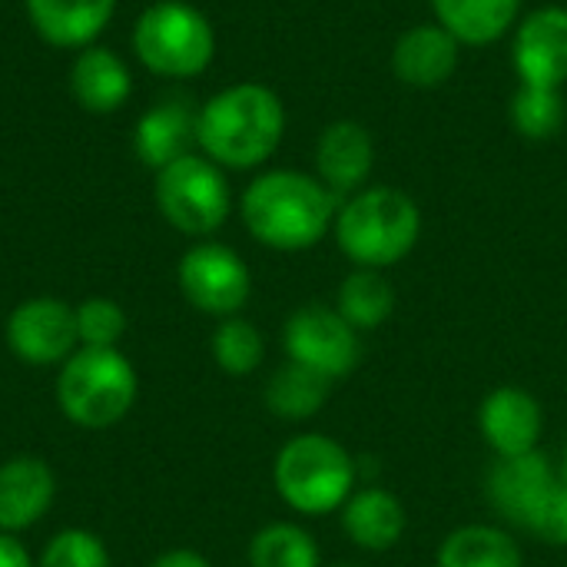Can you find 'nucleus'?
Segmentation results:
<instances>
[{
	"label": "nucleus",
	"mask_w": 567,
	"mask_h": 567,
	"mask_svg": "<svg viewBox=\"0 0 567 567\" xmlns=\"http://www.w3.org/2000/svg\"><path fill=\"white\" fill-rule=\"evenodd\" d=\"M282 346H286L289 362H299L332 382L346 379L362 359L359 332L339 316V309H329L319 302L302 306L286 319Z\"/></svg>",
	"instance_id": "1a4fd4ad"
},
{
	"label": "nucleus",
	"mask_w": 567,
	"mask_h": 567,
	"mask_svg": "<svg viewBox=\"0 0 567 567\" xmlns=\"http://www.w3.org/2000/svg\"><path fill=\"white\" fill-rule=\"evenodd\" d=\"M336 209L339 199L322 179L299 169L259 173L239 199L249 236L276 252H302L322 243L336 223Z\"/></svg>",
	"instance_id": "f257e3e1"
},
{
	"label": "nucleus",
	"mask_w": 567,
	"mask_h": 567,
	"mask_svg": "<svg viewBox=\"0 0 567 567\" xmlns=\"http://www.w3.org/2000/svg\"><path fill=\"white\" fill-rule=\"evenodd\" d=\"M336 567H355V565H336Z\"/></svg>",
	"instance_id": "72a5a7b5"
},
{
	"label": "nucleus",
	"mask_w": 567,
	"mask_h": 567,
	"mask_svg": "<svg viewBox=\"0 0 567 567\" xmlns=\"http://www.w3.org/2000/svg\"><path fill=\"white\" fill-rule=\"evenodd\" d=\"M332 233L342 256L359 269H389L415 249L422 213L395 186H365L339 203Z\"/></svg>",
	"instance_id": "7ed1b4c3"
},
{
	"label": "nucleus",
	"mask_w": 567,
	"mask_h": 567,
	"mask_svg": "<svg viewBox=\"0 0 567 567\" xmlns=\"http://www.w3.org/2000/svg\"><path fill=\"white\" fill-rule=\"evenodd\" d=\"M23 10L43 43L83 50L110 27L116 0H23Z\"/></svg>",
	"instance_id": "dca6fc26"
},
{
	"label": "nucleus",
	"mask_w": 567,
	"mask_h": 567,
	"mask_svg": "<svg viewBox=\"0 0 567 567\" xmlns=\"http://www.w3.org/2000/svg\"><path fill=\"white\" fill-rule=\"evenodd\" d=\"M565 100L555 86L522 83L508 103V120L525 140H551L565 126Z\"/></svg>",
	"instance_id": "a878e982"
},
{
	"label": "nucleus",
	"mask_w": 567,
	"mask_h": 567,
	"mask_svg": "<svg viewBox=\"0 0 567 567\" xmlns=\"http://www.w3.org/2000/svg\"><path fill=\"white\" fill-rule=\"evenodd\" d=\"M176 282L183 299L206 316L229 319L239 316V309L252 296V276L243 256L223 243H196L183 252L176 266Z\"/></svg>",
	"instance_id": "6e6552de"
},
{
	"label": "nucleus",
	"mask_w": 567,
	"mask_h": 567,
	"mask_svg": "<svg viewBox=\"0 0 567 567\" xmlns=\"http://www.w3.org/2000/svg\"><path fill=\"white\" fill-rule=\"evenodd\" d=\"M359 465L342 442L309 432L289 439L272 462L276 495L306 518L339 512L355 492Z\"/></svg>",
	"instance_id": "39448f33"
},
{
	"label": "nucleus",
	"mask_w": 567,
	"mask_h": 567,
	"mask_svg": "<svg viewBox=\"0 0 567 567\" xmlns=\"http://www.w3.org/2000/svg\"><path fill=\"white\" fill-rule=\"evenodd\" d=\"M525 532L535 535L538 542H545L548 548H567V485L561 478L538 502V508L532 512Z\"/></svg>",
	"instance_id": "c756f323"
},
{
	"label": "nucleus",
	"mask_w": 567,
	"mask_h": 567,
	"mask_svg": "<svg viewBox=\"0 0 567 567\" xmlns=\"http://www.w3.org/2000/svg\"><path fill=\"white\" fill-rule=\"evenodd\" d=\"M512 63L522 83L555 86L567 83V7H542L515 30Z\"/></svg>",
	"instance_id": "ddd939ff"
},
{
	"label": "nucleus",
	"mask_w": 567,
	"mask_h": 567,
	"mask_svg": "<svg viewBox=\"0 0 567 567\" xmlns=\"http://www.w3.org/2000/svg\"><path fill=\"white\" fill-rule=\"evenodd\" d=\"M329 392H332V379H326L299 362H286L266 382V405L276 419L306 422V419L319 415Z\"/></svg>",
	"instance_id": "5701e85b"
},
{
	"label": "nucleus",
	"mask_w": 567,
	"mask_h": 567,
	"mask_svg": "<svg viewBox=\"0 0 567 567\" xmlns=\"http://www.w3.org/2000/svg\"><path fill=\"white\" fill-rule=\"evenodd\" d=\"M133 53L156 76L189 80L213 63L216 30L193 3L156 0L133 23Z\"/></svg>",
	"instance_id": "423d86ee"
},
{
	"label": "nucleus",
	"mask_w": 567,
	"mask_h": 567,
	"mask_svg": "<svg viewBox=\"0 0 567 567\" xmlns=\"http://www.w3.org/2000/svg\"><path fill=\"white\" fill-rule=\"evenodd\" d=\"M558 478L567 485V449H565V458H561V472H558Z\"/></svg>",
	"instance_id": "473e14b6"
},
{
	"label": "nucleus",
	"mask_w": 567,
	"mask_h": 567,
	"mask_svg": "<svg viewBox=\"0 0 567 567\" xmlns=\"http://www.w3.org/2000/svg\"><path fill=\"white\" fill-rule=\"evenodd\" d=\"M319 545L316 538L292 525V522H272L259 528L249 542V567H319Z\"/></svg>",
	"instance_id": "393cba45"
},
{
	"label": "nucleus",
	"mask_w": 567,
	"mask_h": 567,
	"mask_svg": "<svg viewBox=\"0 0 567 567\" xmlns=\"http://www.w3.org/2000/svg\"><path fill=\"white\" fill-rule=\"evenodd\" d=\"M76 339L80 346H90V349H120V339L126 336V312L116 299H106V296H90L83 299L76 309Z\"/></svg>",
	"instance_id": "cd10ccee"
},
{
	"label": "nucleus",
	"mask_w": 567,
	"mask_h": 567,
	"mask_svg": "<svg viewBox=\"0 0 567 567\" xmlns=\"http://www.w3.org/2000/svg\"><path fill=\"white\" fill-rule=\"evenodd\" d=\"M130 93H133V73L116 50L93 43L76 53L70 66V96L76 100L80 110L110 116L123 110Z\"/></svg>",
	"instance_id": "6ab92c4d"
},
{
	"label": "nucleus",
	"mask_w": 567,
	"mask_h": 567,
	"mask_svg": "<svg viewBox=\"0 0 567 567\" xmlns=\"http://www.w3.org/2000/svg\"><path fill=\"white\" fill-rule=\"evenodd\" d=\"M153 199L159 216L183 236H213L233 213V189L209 156L186 153L156 173Z\"/></svg>",
	"instance_id": "0eeeda50"
},
{
	"label": "nucleus",
	"mask_w": 567,
	"mask_h": 567,
	"mask_svg": "<svg viewBox=\"0 0 567 567\" xmlns=\"http://www.w3.org/2000/svg\"><path fill=\"white\" fill-rule=\"evenodd\" d=\"M209 349H213V359L216 365L226 372V375H252L259 365H262V355H266V342H262V332L243 319V316H229V319H219L213 339H209Z\"/></svg>",
	"instance_id": "bb28decb"
},
{
	"label": "nucleus",
	"mask_w": 567,
	"mask_h": 567,
	"mask_svg": "<svg viewBox=\"0 0 567 567\" xmlns=\"http://www.w3.org/2000/svg\"><path fill=\"white\" fill-rule=\"evenodd\" d=\"M375 166L372 133L355 120H336L319 133L316 143V176L336 199H349L365 189Z\"/></svg>",
	"instance_id": "4468645a"
},
{
	"label": "nucleus",
	"mask_w": 567,
	"mask_h": 567,
	"mask_svg": "<svg viewBox=\"0 0 567 567\" xmlns=\"http://www.w3.org/2000/svg\"><path fill=\"white\" fill-rule=\"evenodd\" d=\"M405 528H409V515L389 488L379 485L359 488L342 505V532L362 551H375V555L392 551L402 542Z\"/></svg>",
	"instance_id": "aec40b11"
},
{
	"label": "nucleus",
	"mask_w": 567,
	"mask_h": 567,
	"mask_svg": "<svg viewBox=\"0 0 567 567\" xmlns=\"http://www.w3.org/2000/svg\"><path fill=\"white\" fill-rule=\"evenodd\" d=\"M37 567H113V561L100 535L86 528H63L43 545Z\"/></svg>",
	"instance_id": "c85d7f7f"
},
{
	"label": "nucleus",
	"mask_w": 567,
	"mask_h": 567,
	"mask_svg": "<svg viewBox=\"0 0 567 567\" xmlns=\"http://www.w3.org/2000/svg\"><path fill=\"white\" fill-rule=\"evenodd\" d=\"M432 10L462 47H485L515 27L522 0H432Z\"/></svg>",
	"instance_id": "412c9836"
},
{
	"label": "nucleus",
	"mask_w": 567,
	"mask_h": 567,
	"mask_svg": "<svg viewBox=\"0 0 567 567\" xmlns=\"http://www.w3.org/2000/svg\"><path fill=\"white\" fill-rule=\"evenodd\" d=\"M555 482H558V472L548 462V455L542 452L508 455V458H495V465L488 468L485 498L495 508V515H502V522L525 532L532 512L551 492Z\"/></svg>",
	"instance_id": "f8f14e48"
},
{
	"label": "nucleus",
	"mask_w": 567,
	"mask_h": 567,
	"mask_svg": "<svg viewBox=\"0 0 567 567\" xmlns=\"http://www.w3.org/2000/svg\"><path fill=\"white\" fill-rule=\"evenodd\" d=\"M462 43L442 23L409 27L392 47V70L405 86L435 90L452 80Z\"/></svg>",
	"instance_id": "f3484780"
},
{
	"label": "nucleus",
	"mask_w": 567,
	"mask_h": 567,
	"mask_svg": "<svg viewBox=\"0 0 567 567\" xmlns=\"http://www.w3.org/2000/svg\"><path fill=\"white\" fill-rule=\"evenodd\" d=\"M56 498V475L40 455H13L0 465V532L20 535L43 522Z\"/></svg>",
	"instance_id": "2eb2a0df"
},
{
	"label": "nucleus",
	"mask_w": 567,
	"mask_h": 567,
	"mask_svg": "<svg viewBox=\"0 0 567 567\" xmlns=\"http://www.w3.org/2000/svg\"><path fill=\"white\" fill-rule=\"evenodd\" d=\"M196 116L199 110H193L189 100H179V96L153 103L136 120V130H133V150L140 163L159 173L179 156L196 153Z\"/></svg>",
	"instance_id": "a211bd4d"
},
{
	"label": "nucleus",
	"mask_w": 567,
	"mask_h": 567,
	"mask_svg": "<svg viewBox=\"0 0 567 567\" xmlns=\"http://www.w3.org/2000/svg\"><path fill=\"white\" fill-rule=\"evenodd\" d=\"M0 567H37V561L30 558V551L23 548L17 535L0 532Z\"/></svg>",
	"instance_id": "7c9ffc66"
},
{
	"label": "nucleus",
	"mask_w": 567,
	"mask_h": 567,
	"mask_svg": "<svg viewBox=\"0 0 567 567\" xmlns=\"http://www.w3.org/2000/svg\"><path fill=\"white\" fill-rule=\"evenodd\" d=\"M56 405L76 429L100 432L130 415L136 405L140 379L120 349L80 346L56 372Z\"/></svg>",
	"instance_id": "20e7f679"
},
{
	"label": "nucleus",
	"mask_w": 567,
	"mask_h": 567,
	"mask_svg": "<svg viewBox=\"0 0 567 567\" xmlns=\"http://www.w3.org/2000/svg\"><path fill=\"white\" fill-rule=\"evenodd\" d=\"M3 339L17 362L33 369H50V365L60 369L80 349L73 306L56 296L23 299L7 316Z\"/></svg>",
	"instance_id": "9d476101"
},
{
	"label": "nucleus",
	"mask_w": 567,
	"mask_h": 567,
	"mask_svg": "<svg viewBox=\"0 0 567 567\" xmlns=\"http://www.w3.org/2000/svg\"><path fill=\"white\" fill-rule=\"evenodd\" d=\"M439 567H522V545L498 525H462L445 535L435 555Z\"/></svg>",
	"instance_id": "4be33fe9"
},
{
	"label": "nucleus",
	"mask_w": 567,
	"mask_h": 567,
	"mask_svg": "<svg viewBox=\"0 0 567 567\" xmlns=\"http://www.w3.org/2000/svg\"><path fill=\"white\" fill-rule=\"evenodd\" d=\"M336 309L355 332H372V329H379V326H385L392 319L395 289L382 276V269H359L355 266L339 286Z\"/></svg>",
	"instance_id": "b1692460"
},
{
	"label": "nucleus",
	"mask_w": 567,
	"mask_h": 567,
	"mask_svg": "<svg viewBox=\"0 0 567 567\" xmlns=\"http://www.w3.org/2000/svg\"><path fill=\"white\" fill-rule=\"evenodd\" d=\"M478 432L485 445L495 452V458L538 452V442L545 432L542 402L528 389L498 385L495 392L485 395L478 409Z\"/></svg>",
	"instance_id": "9b49d317"
},
{
	"label": "nucleus",
	"mask_w": 567,
	"mask_h": 567,
	"mask_svg": "<svg viewBox=\"0 0 567 567\" xmlns=\"http://www.w3.org/2000/svg\"><path fill=\"white\" fill-rule=\"evenodd\" d=\"M150 567H213L199 551H189V548H173V551H163Z\"/></svg>",
	"instance_id": "2f4dec72"
},
{
	"label": "nucleus",
	"mask_w": 567,
	"mask_h": 567,
	"mask_svg": "<svg viewBox=\"0 0 567 567\" xmlns=\"http://www.w3.org/2000/svg\"><path fill=\"white\" fill-rule=\"evenodd\" d=\"M286 106L266 83H233L196 116V150L223 169H256L282 143Z\"/></svg>",
	"instance_id": "f03ea898"
}]
</instances>
